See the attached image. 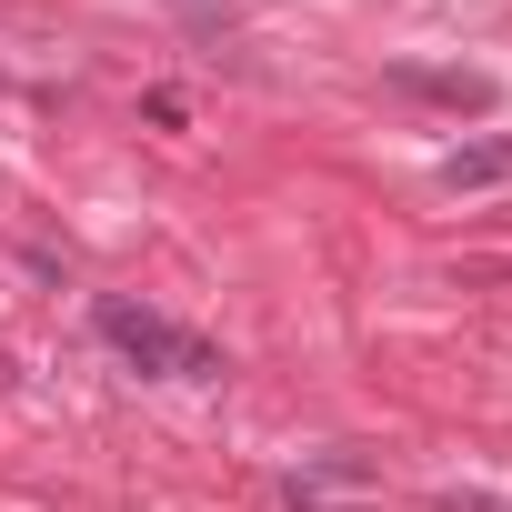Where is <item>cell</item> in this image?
Instances as JSON below:
<instances>
[{
    "label": "cell",
    "mask_w": 512,
    "mask_h": 512,
    "mask_svg": "<svg viewBox=\"0 0 512 512\" xmlns=\"http://www.w3.org/2000/svg\"><path fill=\"white\" fill-rule=\"evenodd\" d=\"M392 91L402 101H432V111H492L502 101L492 71H442V61H392Z\"/></svg>",
    "instance_id": "7a4b0ae2"
},
{
    "label": "cell",
    "mask_w": 512,
    "mask_h": 512,
    "mask_svg": "<svg viewBox=\"0 0 512 512\" xmlns=\"http://www.w3.org/2000/svg\"><path fill=\"white\" fill-rule=\"evenodd\" d=\"M492 181H512V131H492V141H462V151H442V191H492Z\"/></svg>",
    "instance_id": "3957f363"
},
{
    "label": "cell",
    "mask_w": 512,
    "mask_h": 512,
    "mask_svg": "<svg viewBox=\"0 0 512 512\" xmlns=\"http://www.w3.org/2000/svg\"><path fill=\"white\" fill-rule=\"evenodd\" d=\"M141 121H151V131H191V101L161 81V91H141Z\"/></svg>",
    "instance_id": "277c9868"
},
{
    "label": "cell",
    "mask_w": 512,
    "mask_h": 512,
    "mask_svg": "<svg viewBox=\"0 0 512 512\" xmlns=\"http://www.w3.org/2000/svg\"><path fill=\"white\" fill-rule=\"evenodd\" d=\"M91 332L131 362V372H171V382H221L231 362H221V342H201V332H181V322H161L151 302H131V292H101L91 302Z\"/></svg>",
    "instance_id": "6da1fadb"
},
{
    "label": "cell",
    "mask_w": 512,
    "mask_h": 512,
    "mask_svg": "<svg viewBox=\"0 0 512 512\" xmlns=\"http://www.w3.org/2000/svg\"><path fill=\"white\" fill-rule=\"evenodd\" d=\"M181 11H191V21H221V11H231V0H181Z\"/></svg>",
    "instance_id": "8992f818"
},
{
    "label": "cell",
    "mask_w": 512,
    "mask_h": 512,
    "mask_svg": "<svg viewBox=\"0 0 512 512\" xmlns=\"http://www.w3.org/2000/svg\"><path fill=\"white\" fill-rule=\"evenodd\" d=\"M442 512H512V492H482V482H442Z\"/></svg>",
    "instance_id": "5b68a950"
}]
</instances>
